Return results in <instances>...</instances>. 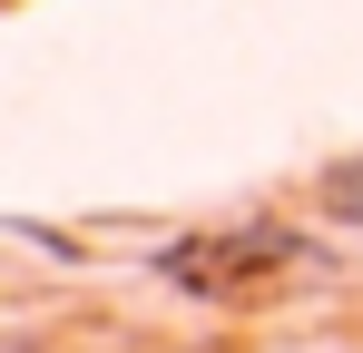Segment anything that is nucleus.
<instances>
[{
	"label": "nucleus",
	"instance_id": "f257e3e1",
	"mask_svg": "<svg viewBox=\"0 0 363 353\" xmlns=\"http://www.w3.org/2000/svg\"><path fill=\"white\" fill-rule=\"evenodd\" d=\"M314 216L324 226H363V157H334L314 176Z\"/></svg>",
	"mask_w": 363,
	"mask_h": 353
}]
</instances>
